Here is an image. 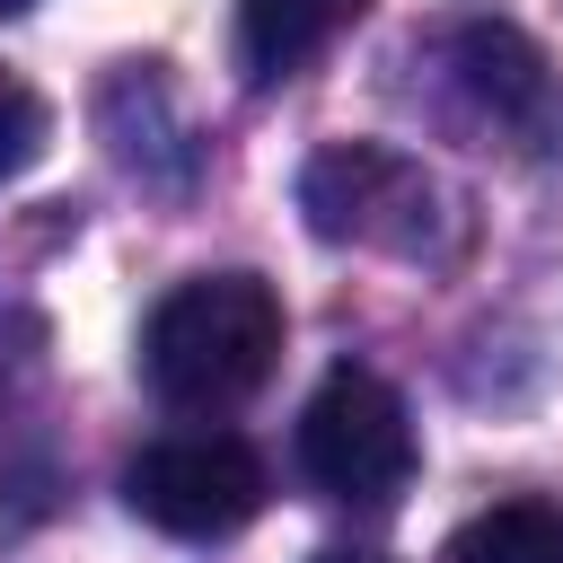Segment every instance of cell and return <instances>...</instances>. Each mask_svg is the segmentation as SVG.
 Wrapping results in <instances>:
<instances>
[{"label":"cell","instance_id":"obj_10","mask_svg":"<svg viewBox=\"0 0 563 563\" xmlns=\"http://www.w3.org/2000/svg\"><path fill=\"white\" fill-rule=\"evenodd\" d=\"M18 9H35V0H0V18H18Z\"/></svg>","mask_w":563,"mask_h":563},{"label":"cell","instance_id":"obj_7","mask_svg":"<svg viewBox=\"0 0 563 563\" xmlns=\"http://www.w3.org/2000/svg\"><path fill=\"white\" fill-rule=\"evenodd\" d=\"M440 563H563V510H537V501H501L484 519H466L449 537Z\"/></svg>","mask_w":563,"mask_h":563},{"label":"cell","instance_id":"obj_4","mask_svg":"<svg viewBox=\"0 0 563 563\" xmlns=\"http://www.w3.org/2000/svg\"><path fill=\"white\" fill-rule=\"evenodd\" d=\"M123 501L158 537H238L264 510V457L238 431H176L123 466Z\"/></svg>","mask_w":563,"mask_h":563},{"label":"cell","instance_id":"obj_8","mask_svg":"<svg viewBox=\"0 0 563 563\" xmlns=\"http://www.w3.org/2000/svg\"><path fill=\"white\" fill-rule=\"evenodd\" d=\"M44 141H53L44 97H35L26 79H9V70H0V185H9V176H26V167L44 158Z\"/></svg>","mask_w":563,"mask_h":563},{"label":"cell","instance_id":"obj_9","mask_svg":"<svg viewBox=\"0 0 563 563\" xmlns=\"http://www.w3.org/2000/svg\"><path fill=\"white\" fill-rule=\"evenodd\" d=\"M317 563H378V554H343V545H334V554H317Z\"/></svg>","mask_w":563,"mask_h":563},{"label":"cell","instance_id":"obj_2","mask_svg":"<svg viewBox=\"0 0 563 563\" xmlns=\"http://www.w3.org/2000/svg\"><path fill=\"white\" fill-rule=\"evenodd\" d=\"M299 211L325 246L440 255V185L422 158H405L387 141H325L299 167Z\"/></svg>","mask_w":563,"mask_h":563},{"label":"cell","instance_id":"obj_1","mask_svg":"<svg viewBox=\"0 0 563 563\" xmlns=\"http://www.w3.org/2000/svg\"><path fill=\"white\" fill-rule=\"evenodd\" d=\"M282 361V299L264 273H194L141 325V378L176 413L246 405Z\"/></svg>","mask_w":563,"mask_h":563},{"label":"cell","instance_id":"obj_6","mask_svg":"<svg viewBox=\"0 0 563 563\" xmlns=\"http://www.w3.org/2000/svg\"><path fill=\"white\" fill-rule=\"evenodd\" d=\"M369 0H238V62L255 88L290 79L299 62H317Z\"/></svg>","mask_w":563,"mask_h":563},{"label":"cell","instance_id":"obj_3","mask_svg":"<svg viewBox=\"0 0 563 563\" xmlns=\"http://www.w3.org/2000/svg\"><path fill=\"white\" fill-rule=\"evenodd\" d=\"M299 466H308V484L325 501L387 510L413 484V413H405V396L361 361L325 369L308 413H299Z\"/></svg>","mask_w":563,"mask_h":563},{"label":"cell","instance_id":"obj_5","mask_svg":"<svg viewBox=\"0 0 563 563\" xmlns=\"http://www.w3.org/2000/svg\"><path fill=\"white\" fill-rule=\"evenodd\" d=\"M449 70H457V88H466V106H475L484 123H501V132H519V141H554L563 97H554L545 53H537L519 26H501V18L457 26V35H449Z\"/></svg>","mask_w":563,"mask_h":563}]
</instances>
